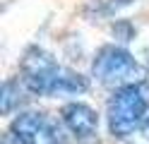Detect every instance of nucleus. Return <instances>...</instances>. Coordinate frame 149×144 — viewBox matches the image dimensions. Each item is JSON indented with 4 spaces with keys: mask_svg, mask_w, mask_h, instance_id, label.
Instances as JSON below:
<instances>
[{
    "mask_svg": "<svg viewBox=\"0 0 149 144\" xmlns=\"http://www.w3.org/2000/svg\"><path fill=\"white\" fill-rule=\"evenodd\" d=\"M10 137L15 144H63V134L46 113L24 111L10 122Z\"/></svg>",
    "mask_w": 149,
    "mask_h": 144,
    "instance_id": "4",
    "label": "nucleus"
},
{
    "mask_svg": "<svg viewBox=\"0 0 149 144\" xmlns=\"http://www.w3.org/2000/svg\"><path fill=\"white\" fill-rule=\"evenodd\" d=\"M132 3H137V0H96V3H91L87 7V12L94 10L96 17H113L118 10H123V7L132 5Z\"/></svg>",
    "mask_w": 149,
    "mask_h": 144,
    "instance_id": "7",
    "label": "nucleus"
},
{
    "mask_svg": "<svg viewBox=\"0 0 149 144\" xmlns=\"http://www.w3.org/2000/svg\"><path fill=\"white\" fill-rule=\"evenodd\" d=\"M149 82H135L118 86L108 99V132L116 139L130 137L137 127H142L149 118Z\"/></svg>",
    "mask_w": 149,
    "mask_h": 144,
    "instance_id": "2",
    "label": "nucleus"
},
{
    "mask_svg": "<svg viewBox=\"0 0 149 144\" xmlns=\"http://www.w3.org/2000/svg\"><path fill=\"white\" fill-rule=\"evenodd\" d=\"M22 84L26 91L39 96H58V94H84L89 89V79L84 74L60 65L55 58L34 46L22 58Z\"/></svg>",
    "mask_w": 149,
    "mask_h": 144,
    "instance_id": "1",
    "label": "nucleus"
},
{
    "mask_svg": "<svg viewBox=\"0 0 149 144\" xmlns=\"http://www.w3.org/2000/svg\"><path fill=\"white\" fill-rule=\"evenodd\" d=\"M142 134L149 139V118H147V120H144V125H142Z\"/></svg>",
    "mask_w": 149,
    "mask_h": 144,
    "instance_id": "9",
    "label": "nucleus"
},
{
    "mask_svg": "<svg viewBox=\"0 0 149 144\" xmlns=\"http://www.w3.org/2000/svg\"><path fill=\"white\" fill-rule=\"evenodd\" d=\"M111 31H113V36L118 38V41H125V43H127V41H132V38H135L137 29L130 24L127 19H118V22L111 26Z\"/></svg>",
    "mask_w": 149,
    "mask_h": 144,
    "instance_id": "8",
    "label": "nucleus"
},
{
    "mask_svg": "<svg viewBox=\"0 0 149 144\" xmlns=\"http://www.w3.org/2000/svg\"><path fill=\"white\" fill-rule=\"evenodd\" d=\"M22 86L17 79H7L3 84V94H0V108H3V115H10L15 111V106L19 103V91H22Z\"/></svg>",
    "mask_w": 149,
    "mask_h": 144,
    "instance_id": "6",
    "label": "nucleus"
},
{
    "mask_svg": "<svg viewBox=\"0 0 149 144\" xmlns=\"http://www.w3.org/2000/svg\"><path fill=\"white\" fill-rule=\"evenodd\" d=\"M91 74L96 77L101 84L108 86H125L144 79V67L137 63V58L125 51L123 46H101L94 60H91Z\"/></svg>",
    "mask_w": 149,
    "mask_h": 144,
    "instance_id": "3",
    "label": "nucleus"
},
{
    "mask_svg": "<svg viewBox=\"0 0 149 144\" xmlns=\"http://www.w3.org/2000/svg\"><path fill=\"white\" fill-rule=\"evenodd\" d=\"M60 120L77 139H89L99 130V113L82 101H70L60 108Z\"/></svg>",
    "mask_w": 149,
    "mask_h": 144,
    "instance_id": "5",
    "label": "nucleus"
}]
</instances>
